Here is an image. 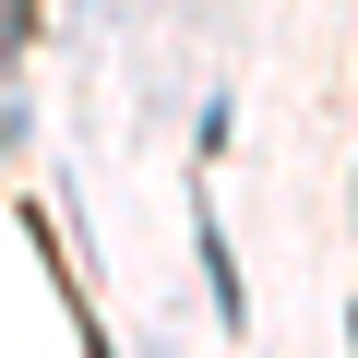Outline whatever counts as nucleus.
<instances>
[{
  "instance_id": "nucleus-1",
  "label": "nucleus",
  "mask_w": 358,
  "mask_h": 358,
  "mask_svg": "<svg viewBox=\"0 0 358 358\" xmlns=\"http://www.w3.org/2000/svg\"><path fill=\"white\" fill-rule=\"evenodd\" d=\"M192 251H203V275H215V322H227V334H239V322H251V310H239V263H227V239H215V227H203V239H192Z\"/></svg>"
}]
</instances>
